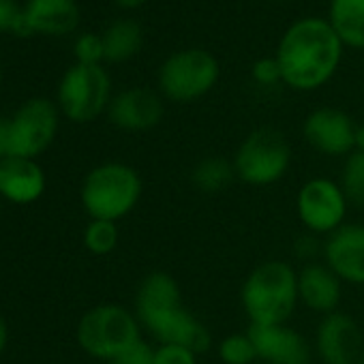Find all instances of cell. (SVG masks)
Wrapping results in <instances>:
<instances>
[{"label":"cell","mask_w":364,"mask_h":364,"mask_svg":"<svg viewBox=\"0 0 364 364\" xmlns=\"http://www.w3.org/2000/svg\"><path fill=\"white\" fill-rule=\"evenodd\" d=\"M341 56L343 41L332 24L321 18H302L285 31L274 58L281 67L283 84L309 92L332 80Z\"/></svg>","instance_id":"cell-1"},{"label":"cell","mask_w":364,"mask_h":364,"mask_svg":"<svg viewBox=\"0 0 364 364\" xmlns=\"http://www.w3.org/2000/svg\"><path fill=\"white\" fill-rule=\"evenodd\" d=\"M133 313L156 343L185 345L198 353L213 343L208 328L182 304L180 287L169 272L154 270L141 279Z\"/></svg>","instance_id":"cell-2"},{"label":"cell","mask_w":364,"mask_h":364,"mask_svg":"<svg viewBox=\"0 0 364 364\" xmlns=\"http://www.w3.org/2000/svg\"><path fill=\"white\" fill-rule=\"evenodd\" d=\"M240 302L251 326L287 323L298 306V272L283 259L255 266L240 287Z\"/></svg>","instance_id":"cell-3"},{"label":"cell","mask_w":364,"mask_h":364,"mask_svg":"<svg viewBox=\"0 0 364 364\" xmlns=\"http://www.w3.org/2000/svg\"><path fill=\"white\" fill-rule=\"evenodd\" d=\"M141 191L144 182L135 167L109 161L86 173L80 200L90 219L118 223L135 210L141 200Z\"/></svg>","instance_id":"cell-4"},{"label":"cell","mask_w":364,"mask_h":364,"mask_svg":"<svg viewBox=\"0 0 364 364\" xmlns=\"http://www.w3.org/2000/svg\"><path fill=\"white\" fill-rule=\"evenodd\" d=\"M137 341H141V323L135 313L122 304H97L86 311L77 323L80 347L97 360L112 362Z\"/></svg>","instance_id":"cell-5"},{"label":"cell","mask_w":364,"mask_h":364,"mask_svg":"<svg viewBox=\"0 0 364 364\" xmlns=\"http://www.w3.org/2000/svg\"><path fill=\"white\" fill-rule=\"evenodd\" d=\"M236 178L251 187H270L285 178L291 165V148L287 137L272 129L259 127L251 131L234 154Z\"/></svg>","instance_id":"cell-6"},{"label":"cell","mask_w":364,"mask_h":364,"mask_svg":"<svg viewBox=\"0 0 364 364\" xmlns=\"http://www.w3.org/2000/svg\"><path fill=\"white\" fill-rule=\"evenodd\" d=\"M219 60L202 48L180 50L159 69V90L173 103H191L206 97L219 82Z\"/></svg>","instance_id":"cell-7"},{"label":"cell","mask_w":364,"mask_h":364,"mask_svg":"<svg viewBox=\"0 0 364 364\" xmlns=\"http://www.w3.org/2000/svg\"><path fill=\"white\" fill-rule=\"evenodd\" d=\"M109 75L101 65L71 67L58 88V103L63 114L73 122H90L105 107H109Z\"/></svg>","instance_id":"cell-8"},{"label":"cell","mask_w":364,"mask_h":364,"mask_svg":"<svg viewBox=\"0 0 364 364\" xmlns=\"http://www.w3.org/2000/svg\"><path fill=\"white\" fill-rule=\"evenodd\" d=\"M349 202L336 180L317 176L306 180L296 196V213L309 234L330 236L345 225Z\"/></svg>","instance_id":"cell-9"},{"label":"cell","mask_w":364,"mask_h":364,"mask_svg":"<svg viewBox=\"0 0 364 364\" xmlns=\"http://www.w3.org/2000/svg\"><path fill=\"white\" fill-rule=\"evenodd\" d=\"M56 131V105L48 99H31L7 122V154L35 159L52 146Z\"/></svg>","instance_id":"cell-10"},{"label":"cell","mask_w":364,"mask_h":364,"mask_svg":"<svg viewBox=\"0 0 364 364\" xmlns=\"http://www.w3.org/2000/svg\"><path fill=\"white\" fill-rule=\"evenodd\" d=\"M355 129L358 124L343 109L317 107L304 118L302 135L319 154L349 156L355 150Z\"/></svg>","instance_id":"cell-11"},{"label":"cell","mask_w":364,"mask_h":364,"mask_svg":"<svg viewBox=\"0 0 364 364\" xmlns=\"http://www.w3.org/2000/svg\"><path fill=\"white\" fill-rule=\"evenodd\" d=\"M362 349V332L351 315L334 311L321 317L315 332V353L323 364H358Z\"/></svg>","instance_id":"cell-12"},{"label":"cell","mask_w":364,"mask_h":364,"mask_svg":"<svg viewBox=\"0 0 364 364\" xmlns=\"http://www.w3.org/2000/svg\"><path fill=\"white\" fill-rule=\"evenodd\" d=\"M323 264L349 285H364V225L345 223L323 240Z\"/></svg>","instance_id":"cell-13"},{"label":"cell","mask_w":364,"mask_h":364,"mask_svg":"<svg viewBox=\"0 0 364 364\" xmlns=\"http://www.w3.org/2000/svg\"><path fill=\"white\" fill-rule=\"evenodd\" d=\"M249 334L253 338L257 360L266 364H309L311 343L304 334L289 328L287 323L277 326H251Z\"/></svg>","instance_id":"cell-14"},{"label":"cell","mask_w":364,"mask_h":364,"mask_svg":"<svg viewBox=\"0 0 364 364\" xmlns=\"http://www.w3.org/2000/svg\"><path fill=\"white\" fill-rule=\"evenodd\" d=\"M163 112V99L150 88H127L118 92L107 107L112 124L131 133L154 129Z\"/></svg>","instance_id":"cell-15"},{"label":"cell","mask_w":364,"mask_h":364,"mask_svg":"<svg viewBox=\"0 0 364 364\" xmlns=\"http://www.w3.org/2000/svg\"><path fill=\"white\" fill-rule=\"evenodd\" d=\"M46 171L35 159L3 156L0 159V198L11 204H35L46 193Z\"/></svg>","instance_id":"cell-16"},{"label":"cell","mask_w":364,"mask_h":364,"mask_svg":"<svg viewBox=\"0 0 364 364\" xmlns=\"http://www.w3.org/2000/svg\"><path fill=\"white\" fill-rule=\"evenodd\" d=\"M343 298V281L323 264L311 262L298 272V300L309 311L330 315L338 311Z\"/></svg>","instance_id":"cell-17"},{"label":"cell","mask_w":364,"mask_h":364,"mask_svg":"<svg viewBox=\"0 0 364 364\" xmlns=\"http://www.w3.org/2000/svg\"><path fill=\"white\" fill-rule=\"evenodd\" d=\"M35 33L65 35L80 22V9L75 0H31L24 9Z\"/></svg>","instance_id":"cell-18"},{"label":"cell","mask_w":364,"mask_h":364,"mask_svg":"<svg viewBox=\"0 0 364 364\" xmlns=\"http://www.w3.org/2000/svg\"><path fill=\"white\" fill-rule=\"evenodd\" d=\"M343 46L364 50V0H330V20Z\"/></svg>","instance_id":"cell-19"},{"label":"cell","mask_w":364,"mask_h":364,"mask_svg":"<svg viewBox=\"0 0 364 364\" xmlns=\"http://www.w3.org/2000/svg\"><path fill=\"white\" fill-rule=\"evenodd\" d=\"M141 48V26L133 20H116L103 35L105 60L124 63Z\"/></svg>","instance_id":"cell-20"},{"label":"cell","mask_w":364,"mask_h":364,"mask_svg":"<svg viewBox=\"0 0 364 364\" xmlns=\"http://www.w3.org/2000/svg\"><path fill=\"white\" fill-rule=\"evenodd\" d=\"M234 178H236L234 163L223 156H206L191 171L193 187L208 196H217L225 191L234 182Z\"/></svg>","instance_id":"cell-21"},{"label":"cell","mask_w":364,"mask_h":364,"mask_svg":"<svg viewBox=\"0 0 364 364\" xmlns=\"http://www.w3.org/2000/svg\"><path fill=\"white\" fill-rule=\"evenodd\" d=\"M338 185L351 206L364 208V152L353 150L349 156H345Z\"/></svg>","instance_id":"cell-22"},{"label":"cell","mask_w":364,"mask_h":364,"mask_svg":"<svg viewBox=\"0 0 364 364\" xmlns=\"http://www.w3.org/2000/svg\"><path fill=\"white\" fill-rule=\"evenodd\" d=\"M120 240V230L114 221H99L90 219L84 230V247L92 255H109Z\"/></svg>","instance_id":"cell-23"},{"label":"cell","mask_w":364,"mask_h":364,"mask_svg":"<svg viewBox=\"0 0 364 364\" xmlns=\"http://www.w3.org/2000/svg\"><path fill=\"white\" fill-rule=\"evenodd\" d=\"M217 355L223 364H253L257 360V351L249 330L221 338L217 345Z\"/></svg>","instance_id":"cell-24"},{"label":"cell","mask_w":364,"mask_h":364,"mask_svg":"<svg viewBox=\"0 0 364 364\" xmlns=\"http://www.w3.org/2000/svg\"><path fill=\"white\" fill-rule=\"evenodd\" d=\"M0 31L16 33L20 37L35 33L26 18V11H22L14 0H0Z\"/></svg>","instance_id":"cell-25"},{"label":"cell","mask_w":364,"mask_h":364,"mask_svg":"<svg viewBox=\"0 0 364 364\" xmlns=\"http://www.w3.org/2000/svg\"><path fill=\"white\" fill-rule=\"evenodd\" d=\"M154 364H198V351L185 345L159 343L154 347Z\"/></svg>","instance_id":"cell-26"},{"label":"cell","mask_w":364,"mask_h":364,"mask_svg":"<svg viewBox=\"0 0 364 364\" xmlns=\"http://www.w3.org/2000/svg\"><path fill=\"white\" fill-rule=\"evenodd\" d=\"M75 56L80 65H99L105 58L103 37L97 35H82L75 43Z\"/></svg>","instance_id":"cell-27"},{"label":"cell","mask_w":364,"mask_h":364,"mask_svg":"<svg viewBox=\"0 0 364 364\" xmlns=\"http://www.w3.org/2000/svg\"><path fill=\"white\" fill-rule=\"evenodd\" d=\"M251 75H253V80H255L259 86H274V84L283 82L281 67H279L277 58H272V56H268V58H259V60L253 65Z\"/></svg>","instance_id":"cell-28"},{"label":"cell","mask_w":364,"mask_h":364,"mask_svg":"<svg viewBox=\"0 0 364 364\" xmlns=\"http://www.w3.org/2000/svg\"><path fill=\"white\" fill-rule=\"evenodd\" d=\"M109 364H154V347L146 341H137L124 353H120Z\"/></svg>","instance_id":"cell-29"},{"label":"cell","mask_w":364,"mask_h":364,"mask_svg":"<svg viewBox=\"0 0 364 364\" xmlns=\"http://www.w3.org/2000/svg\"><path fill=\"white\" fill-rule=\"evenodd\" d=\"M321 251H323V242H319L315 234H306L298 238V242L294 245V253L306 264H311L315 257H321Z\"/></svg>","instance_id":"cell-30"},{"label":"cell","mask_w":364,"mask_h":364,"mask_svg":"<svg viewBox=\"0 0 364 364\" xmlns=\"http://www.w3.org/2000/svg\"><path fill=\"white\" fill-rule=\"evenodd\" d=\"M7 341H9V328H7L5 317L0 315V355H3V351L7 347Z\"/></svg>","instance_id":"cell-31"},{"label":"cell","mask_w":364,"mask_h":364,"mask_svg":"<svg viewBox=\"0 0 364 364\" xmlns=\"http://www.w3.org/2000/svg\"><path fill=\"white\" fill-rule=\"evenodd\" d=\"M7 156V122H0V159Z\"/></svg>","instance_id":"cell-32"},{"label":"cell","mask_w":364,"mask_h":364,"mask_svg":"<svg viewBox=\"0 0 364 364\" xmlns=\"http://www.w3.org/2000/svg\"><path fill=\"white\" fill-rule=\"evenodd\" d=\"M355 150L364 152V122L358 124V129H355Z\"/></svg>","instance_id":"cell-33"},{"label":"cell","mask_w":364,"mask_h":364,"mask_svg":"<svg viewBox=\"0 0 364 364\" xmlns=\"http://www.w3.org/2000/svg\"><path fill=\"white\" fill-rule=\"evenodd\" d=\"M116 3L124 9H135V7H141L146 0H116Z\"/></svg>","instance_id":"cell-34"},{"label":"cell","mask_w":364,"mask_h":364,"mask_svg":"<svg viewBox=\"0 0 364 364\" xmlns=\"http://www.w3.org/2000/svg\"><path fill=\"white\" fill-rule=\"evenodd\" d=\"M358 364H364V349H362V353H360V360H358Z\"/></svg>","instance_id":"cell-35"}]
</instances>
